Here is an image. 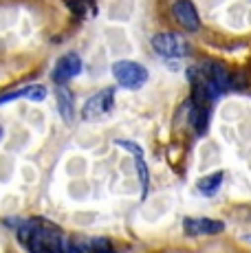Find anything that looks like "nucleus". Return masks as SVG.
I'll use <instances>...</instances> for the list:
<instances>
[{"instance_id": "7", "label": "nucleus", "mask_w": 251, "mask_h": 253, "mask_svg": "<svg viewBox=\"0 0 251 253\" xmlns=\"http://www.w3.org/2000/svg\"><path fill=\"white\" fill-rule=\"evenodd\" d=\"M172 13H174L176 22L181 24L183 29H187V31H199L201 29L199 11H196L192 0H176V2L172 4Z\"/></svg>"}, {"instance_id": "1", "label": "nucleus", "mask_w": 251, "mask_h": 253, "mask_svg": "<svg viewBox=\"0 0 251 253\" xmlns=\"http://www.w3.org/2000/svg\"><path fill=\"white\" fill-rule=\"evenodd\" d=\"M18 240L27 249V253H55L62 242V231L51 222L27 220L16 227Z\"/></svg>"}, {"instance_id": "11", "label": "nucleus", "mask_w": 251, "mask_h": 253, "mask_svg": "<svg viewBox=\"0 0 251 253\" xmlns=\"http://www.w3.org/2000/svg\"><path fill=\"white\" fill-rule=\"evenodd\" d=\"M223 178H225L223 172L207 174V176L199 178V183H196V189H199L203 196H214V194L220 189V185H223Z\"/></svg>"}, {"instance_id": "4", "label": "nucleus", "mask_w": 251, "mask_h": 253, "mask_svg": "<svg viewBox=\"0 0 251 253\" xmlns=\"http://www.w3.org/2000/svg\"><path fill=\"white\" fill-rule=\"evenodd\" d=\"M152 48L163 57H183L187 55V44L178 33H157L152 38Z\"/></svg>"}, {"instance_id": "2", "label": "nucleus", "mask_w": 251, "mask_h": 253, "mask_svg": "<svg viewBox=\"0 0 251 253\" xmlns=\"http://www.w3.org/2000/svg\"><path fill=\"white\" fill-rule=\"evenodd\" d=\"M113 77L117 80L119 86H124V88L137 90L148 82V69L141 66L139 62L119 60V62L113 64Z\"/></svg>"}, {"instance_id": "14", "label": "nucleus", "mask_w": 251, "mask_h": 253, "mask_svg": "<svg viewBox=\"0 0 251 253\" xmlns=\"http://www.w3.org/2000/svg\"><path fill=\"white\" fill-rule=\"evenodd\" d=\"M64 4L75 13L77 18H90L95 13L93 0H64Z\"/></svg>"}, {"instance_id": "13", "label": "nucleus", "mask_w": 251, "mask_h": 253, "mask_svg": "<svg viewBox=\"0 0 251 253\" xmlns=\"http://www.w3.org/2000/svg\"><path fill=\"white\" fill-rule=\"evenodd\" d=\"M132 159H134V168H137V174H139V181H141V192L146 196L148 187H150V169H148V163H146V154L134 152Z\"/></svg>"}, {"instance_id": "16", "label": "nucleus", "mask_w": 251, "mask_h": 253, "mask_svg": "<svg viewBox=\"0 0 251 253\" xmlns=\"http://www.w3.org/2000/svg\"><path fill=\"white\" fill-rule=\"evenodd\" d=\"M243 240H245V242H249V245H251V233H247V236H243Z\"/></svg>"}, {"instance_id": "5", "label": "nucleus", "mask_w": 251, "mask_h": 253, "mask_svg": "<svg viewBox=\"0 0 251 253\" xmlns=\"http://www.w3.org/2000/svg\"><path fill=\"white\" fill-rule=\"evenodd\" d=\"M82 73V60L77 53H66V55H62L60 60H57L55 69H53V82L55 84H66V82H71L73 77H77Z\"/></svg>"}, {"instance_id": "10", "label": "nucleus", "mask_w": 251, "mask_h": 253, "mask_svg": "<svg viewBox=\"0 0 251 253\" xmlns=\"http://www.w3.org/2000/svg\"><path fill=\"white\" fill-rule=\"evenodd\" d=\"M55 97H57V110H60L62 119H64L66 124H71V121L75 119V101H73V92L66 88L64 84H57Z\"/></svg>"}, {"instance_id": "12", "label": "nucleus", "mask_w": 251, "mask_h": 253, "mask_svg": "<svg viewBox=\"0 0 251 253\" xmlns=\"http://www.w3.org/2000/svg\"><path fill=\"white\" fill-rule=\"evenodd\" d=\"M190 124L194 126V130L199 134L207 132V126H209V108H203V106H196L192 101V110H190Z\"/></svg>"}, {"instance_id": "9", "label": "nucleus", "mask_w": 251, "mask_h": 253, "mask_svg": "<svg viewBox=\"0 0 251 253\" xmlns=\"http://www.w3.org/2000/svg\"><path fill=\"white\" fill-rule=\"evenodd\" d=\"M46 97V88L42 84H29L25 88H18V90H11V92H4L0 95V106L9 104L13 99H29V101H42Z\"/></svg>"}, {"instance_id": "3", "label": "nucleus", "mask_w": 251, "mask_h": 253, "mask_svg": "<svg viewBox=\"0 0 251 253\" xmlns=\"http://www.w3.org/2000/svg\"><path fill=\"white\" fill-rule=\"evenodd\" d=\"M113 106H115V90L104 88V90L95 92L93 97H88V101L82 108V117L86 121H99L101 117H106L113 110Z\"/></svg>"}, {"instance_id": "15", "label": "nucleus", "mask_w": 251, "mask_h": 253, "mask_svg": "<svg viewBox=\"0 0 251 253\" xmlns=\"http://www.w3.org/2000/svg\"><path fill=\"white\" fill-rule=\"evenodd\" d=\"M90 253H113V245H110L108 238H93L88 242Z\"/></svg>"}, {"instance_id": "6", "label": "nucleus", "mask_w": 251, "mask_h": 253, "mask_svg": "<svg viewBox=\"0 0 251 253\" xmlns=\"http://www.w3.org/2000/svg\"><path fill=\"white\" fill-rule=\"evenodd\" d=\"M183 231L187 236H216L225 231V222L214 220V218H185Z\"/></svg>"}, {"instance_id": "8", "label": "nucleus", "mask_w": 251, "mask_h": 253, "mask_svg": "<svg viewBox=\"0 0 251 253\" xmlns=\"http://www.w3.org/2000/svg\"><path fill=\"white\" fill-rule=\"evenodd\" d=\"M201 73L207 77V82H209L211 86H214L218 92H225L227 88L231 86V75L229 71L225 69L220 62H209V64H205L201 69Z\"/></svg>"}]
</instances>
